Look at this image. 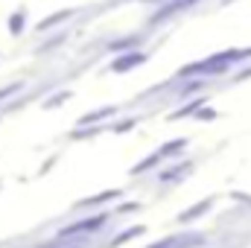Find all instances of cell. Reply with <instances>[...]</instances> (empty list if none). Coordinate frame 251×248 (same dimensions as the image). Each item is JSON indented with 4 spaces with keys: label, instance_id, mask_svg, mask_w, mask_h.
Returning a JSON list of instances; mask_svg holds the SVG:
<instances>
[{
    "label": "cell",
    "instance_id": "cell-2",
    "mask_svg": "<svg viewBox=\"0 0 251 248\" xmlns=\"http://www.w3.org/2000/svg\"><path fill=\"white\" fill-rule=\"evenodd\" d=\"M149 56L137 47V50H126V53H117L114 59H111V64H108V70L111 73H128V70H134V67H140V64L146 62Z\"/></svg>",
    "mask_w": 251,
    "mask_h": 248
},
{
    "label": "cell",
    "instance_id": "cell-8",
    "mask_svg": "<svg viewBox=\"0 0 251 248\" xmlns=\"http://www.w3.org/2000/svg\"><path fill=\"white\" fill-rule=\"evenodd\" d=\"M178 3H181V12H184V9H193V6L201 3V0H178Z\"/></svg>",
    "mask_w": 251,
    "mask_h": 248
},
{
    "label": "cell",
    "instance_id": "cell-5",
    "mask_svg": "<svg viewBox=\"0 0 251 248\" xmlns=\"http://www.w3.org/2000/svg\"><path fill=\"white\" fill-rule=\"evenodd\" d=\"M117 108L114 105H105V108H97V111H88L85 117H79V125H100L105 117H114Z\"/></svg>",
    "mask_w": 251,
    "mask_h": 248
},
{
    "label": "cell",
    "instance_id": "cell-7",
    "mask_svg": "<svg viewBox=\"0 0 251 248\" xmlns=\"http://www.w3.org/2000/svg\"><path fill=\"white\" fill-rule=\"evenodd\" d=\"M64 99H70V91H59L53 99H47V102H44V108H56V105H62Z\"/></svg>",
    "mask_w": 251,
    "mask_h": 248
},
{
    "label": "cell",
    "instance_id": "cell-9",
    "mask_svg": "<svg viewBox=\"0 0 251 248\" xmlns=\"http://www.w3.org/2000/svg\"><path fill=\"white\" fill-rule=\"evenodd\" d=\"M249 76H251V67H249V70H243V73H240V76H237V79H240V82H243V79H249Z\"/></svg>",
    "mask_w": 251,
    "mask_h": 248
},
{
    "label": "cell",
    "instance_id": "cell-4",
    "mask_svg": "<svg viewBox=\"0 0 251 248\" xmlns=\"http://www.w3.org/2000/svg\"><path fill=\"white\" fill-rule=\"evenodd\" d=\"M143 38L146 35H126V38H111L105 47H108V53H126V50H137L140 44H143Z\"/></svg>",
    "mask_w": 251,
    "mask_h": 248
},
{
    "label": "cell",
    "instance_id": "cell-10",
    "mask_svg": "<svg viewBox=\"0 0 251 248\" xmlns=\"http://www.w3.org/2000/svg\"><path fill=\"white\" fill-rule=\"evenodd\" d=\"M222 3H234V0H222Z\"/></svg>",
    "mask_w": 251,
    "mask_h": 248
},
{
    "label": "cell",
    "instance_id": "cell-3",
    "mask_svg": "<svg viewBox=\"0 0 251 248\" xmlns=\"http://www.w3.org/2000/svg\"><path fill=\"white\" fill-rule=\"evenodd\" d=\"M26 24H29V12H26V6H18V9L9 12V18H6V29H9L12 38H21V35L26 32Z\"/></svg>",
    "mask_w": 251,
    "mask_h": 248
},
{
    "label": "cell",
    "instance_id": "cell-6",
    "mask_svg": "<svg viewBox=\"0 0 251 248\" xmlns=\"http://www.w3.org/2000/svg\"><path fill=\"white\" fill-rule=\"evenodd\" d=\"M18 91H24V82H12V85H6V88H0V102H6L9 97H15Z\"/></svg>",
    "mask_w": 251,
    "mask_h": 248
},
{
    "label": "cell",
    "instance_id": "cell-1",
    "mask_svg": "<svg viewBox=\"0 0 251 248\" xmlns=\"http://www.w3.org/2000/svg\"><path fill=\"white\" fill-rule=\"evenodd\" d=\"M79 15V9H56L53 15H47V18H41L38 24H35V35H50L56 26H62V24H70L73 18Z\"/></svg>",
    "mask_w": 251,
    "mask_h": 248
}]
</instances>
